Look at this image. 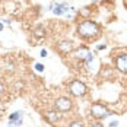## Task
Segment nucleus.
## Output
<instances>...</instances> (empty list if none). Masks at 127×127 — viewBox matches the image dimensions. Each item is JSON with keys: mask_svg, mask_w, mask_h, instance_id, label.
I'll list each match as a JSON object with an SVG mask.
<instances>
[{"mask_svg": "<svg viewBox=\"0 0 127 127\" xmlns=\"http://www.w3.org/2000/svg\"><path fill=\"white\" fill-rule=\"evenodd\" d=\"M77 34L83 38H94L99 34V26L94 21H85L77 26Z\"/></svg>", "mask_w": 127, "mask_h": 127, "instance_id": "1", "label": "nucleus"}, {"mask_svg": "<svg viewBox=\"0 0 127 127\" xmlns=\"http://www.w3.org/2000/svg\"><path fill=\"white\" fill-rule=\"evenodd\" d=\"M91 114H92V117H95L98 120L99 118H107L108 115H111V114L107 113V108L104 105H101V104H94L91 107Z\"/></svg>", "mask_w": 127, "mask_h": 127, "instance_id": "2", "label": "nucleus"}, {"mask_svg": "<svg viewBox=\"0 0 127 127\" xmlns=\"http://www.w3.org/2000/svg\"><path fill=\"white\" fill-rule=\"evenodd\" d=\"M70 92H72V95H75V96H80V95H85V92H86V86L80 82V80H73L72 83H70Z\"/></svg>", "mask_w": 127, "mask_h": 127, "instance_id": "3", "label": "nucleus"}, {"mask_svg": "<svg viewBox=\"0 0 127 127\" xmlns=\"http://www.w3.org/2000/svg\"><path fill=\"white\" fill-rule=\"evenodd\" d=\"M24 113L22 111H16V113H12L10 117H9V126L10 127H18L22 124V120H24Z\"/></svg>", "mask_w": 127, "mask_h": 127, "instance_id": "4", "label": "nucleus"}, {"mask_svg": "<svg viewBox=\"0 0 127 127\" xmlns=\"http://www.w3.org/2000/svg\"><path fill=\"white\" fill-rule=\"evenodd\" d=\"M56 108L59 111H69L72 108V101L69 98H59L56 101Z\"/></svg>", "mask_w": 127, "mask_h": 127, "instance_id": "5", "label": "nucleus"}, {"mask_svg": "<svg viewBox=\"0 0 127 127\" xmlns=\"http://www.w3.org/2000/svg\"><path fill=\"white\" fill-rule=\"evenodd\" d=\"M115 66L120 72L123 73H127V54H123V56H118L115 59Z\"/></svg>", "mask_w": 127, "mask_h": 127, "instance_id": "6", "label": "nucleus"}, {"mask_svg": "<svg viewBox=\"0 0 127 127\" xmlns=\"http://www.w3.org/2000/svg\"><path fill=\"white\" fill-rule=\"evenodd\" d=\"M59 50L62 51V53H70L72 51V44L69 42V41H63V42H60L59 44Z\"/></svg>", "mask_w": 127, "mask_h": 127, "instance_id": "7", "label": "nucleus"}, {"mask_svg": "<svg viewBox=\"0 0 127 127\" xmlns=\"http://www.w3.org/2000/svg\"><path fill=\"white\" fill-rule=\"evenodd\" d=\"M88 54H89V51L86 48H77L76 53H75V56H76L77 59H82V60H86Z\"/></svg>", "mask_w": 127, "mask_h": 127, "instance_id": "8", "label": "nucleus"}, {"mask_svg": "<svg viewBox=\"0 0 127 127\" xmlns=\"http://www.w3.org/2000/svg\"><path fill=\"white\" fill-rule=\"evenodd\" d=\"M45 118H47L50 123H57V121L60 120L59 114H57V113H54V111H50V113H47V114H45Z\"/></svg>", "mask_w": 127, "mask_h": 127, "instance_id": "9", "label": "nucleus"}, {"mask_svg": "<svg viewBox=\"0 0 127 127\" xmlns=\"http://www.w3.org/2000/svg\"><path fill=\"white\" fill-rule=\"evenodd\" d=\"M69 127H83V124L80 123V121H73V123H70Z\"/></svg>", "mask_w": 127, "mask_h": 127, "instance_id": "10", "label": "nucleus"}, {"mask_svg": "<svg viewBox=\"0 0 127 127\" xmlns=\"http://www.w3.org/2000/svg\"><path fill=\"white\" fill-rule=\"evenodd\" d=\"M92 62H94V56H92V54H88V57H86V63H88L89 67H91Z\"/></svg>", "mask_w": 127, "mask_h": 127, "instance_id": "11", "label": "nucleus"}, {"mask_svg": "<svg viewBox=\"0 0 127 127\" xmlns=\"http://www.w3.org/2000/svg\"><path fill=\"white\" fill-rule=\"evenodd\" d=\"M45 32H44V29H41V28H38V29H35V35L37 37H42Z\"/></svg>", "mask_w": 127, "mask_h": 127, "instance_id": "12", "label": "nucleus"}, {"mask_svg": "<svg viewBox=\"0 0 127 127\" xmlns=\"http://www.w3.org/2000/svg\"><path fill=\"white\" fill-rule=\"evenodd\" d=\"M35 69H37V72H42V70H44V66L41 63H37L35 64Z\"/></svg>", "mask_w": 127, "mask_h": 127, "instance_id": "13", "label": "nucleus"}, {"mask_svg": "<svg viewBox=\"0 0 127 127\" xmlns=\"http://www.w3.org/2000/svg\"><path fill=\"white\" fill-rule=\"evenodd\" d=\"M89 127H104V126H102L101 123H91V126Z\"/></svg>", "mask_w": 127, "mask_h": 127, "instance_id": "14", "label": "nucleus"}, {"mask_svg": "<svg viewBox=\"0 0 127 127\" xmlns=\"http://www.w3.org/2000/svg\"><path fill=\"white\" fill-rule=\"evenodd\" d=\"M118 126V121H117V120H115V121H111V123H110V127H117Z\"/></svg>", "mask_w": 127, "mask_h": 127, "instance_id": "15", "label": "nucleus"}, {"mask_svg": "<svg viewBox=\"0 0 127 127\" xmlns=\"http://www.w3.org/2000/svg\"><path fill=\"white\" fill-rule=\"evenodd\" d=\"M41 57H47V51L45 50H41Z\"/></svg>", "mask_w": 127, "mask_h": 127, "instance_id": "16", "label": "nucleus"}, {"mask_svg": "<svg viewBox=\"0 0 127 127\" xmlns=\"http://www.w3.org/2000/svg\"><path fill=\"white\" fill-rule=\"evenodd\" d=\"M96 48H98V50H104V48H105V44H101V45H98Z\"/></svg>", "mask_w": 127, "mask_h": 127, "instance_id": "17", "label": "nucleus"}, {"mask_svg": "<svg viewBox=\"0 0 127 127\" xmlns=\"http://www.w3.org/2000/svg\"><path fill=\"white\" fill-rule=\"evenodd\" d=\"M3 92V86H1V83H0V94Z\"/></svg>", "mask_w": 127, "mask_h": 127, "instance_id": "18", "label": "nucleus"}, {"mask_svg": "<svg viewBox=\"0 0 127 127\" xmlns=\"http://www.w3.org/2000/svg\"><path fill=\"white\" fill-rule=\"evenodd\" d=\"M0 31H3V24H0Z\"/></svg>", "mask_w": 127, "mask_h": 127, "instance_id": "19", "label": "nucleus"}, {"mask_svg": "<svg viewBox=\"0 0 127 127\" xmlns=\"http://www.w3.org/2000/svg\"><path fill=\"white\" fill-rule=\"evenodd\" d=\"M95 1H96V0H95Z\"/></svg>", "mask_w": 127, "mask_h": 127, "instance_id": "20", "label": "nucleus"}]
</instances>
